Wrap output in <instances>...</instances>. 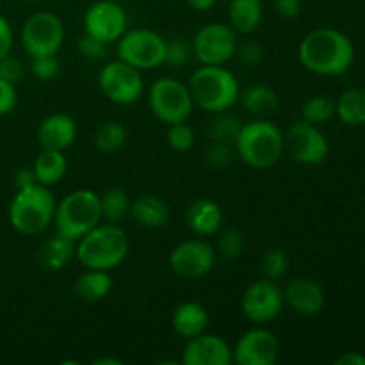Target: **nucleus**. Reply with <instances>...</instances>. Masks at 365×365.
I'll return each mask as SVG.
<instances>
[{"mask_svg": "<svg viewBox=\"0 0 365 365\" xmlns=\"http://www.w3.org/2000/svg\"><path fill=\"white\" fill-rule=\"evenodd\" d=\"M34 184H38V180H36V175L32 168H21V170H18L14 173V185H16V189L31 187Z\"/></svg>", "mask_w": 365, "mask_h": 365, "instance_id": "a18cd8bd", "label": "nucleus"}, {"mask_svg": "<svg viewBox=\"0 0 365 365\" xmlns=\"http://www.w3.org/2000/svg\"><path fill=\"white\" fill-rule=\"evenodd\" d=\"M148 106L153 116L166 125L187 121L195 109L187 86L171 77H160L153 82L148 91Z\"/></svg>", "mask_w": 365, "mask_h": 365, "instance_id": "0eeeda50", "label": "nucleus"}, {"mask_svg": "<svg viewBox=\"0 0 365 365\" xmlns=\"http://www.w3.org/2000/svg\"><path fill=\"white\" fill-rule=\"evenodd\" d=\"M21 46L31 57L56 56L64 39V25L53 13H34L21 27Z\"/></svg>", "mask_w": 365, "mask_h": 365, "instance_id": "1a4fd4ad", "label": "nucleus"}, {"mask_svg": "<svg viewBox=\"0 0 365 365\" xmlns=\"http://www.w3.org/2000/svg\"><path fill=\"white\" fill-rule=\"evenodd\" d=\"M13 29H11V24L7 21V18H4L0 14V59H4L6 56H9L11 48H13Z\"/></svg>", "mask_w": 365, "mask_h": 365, "instance_id": "37998d69", "label": "nucleus"}, {"mask_svg": "<svg viewBox=\"0 0 365 365\" xmlns=\"http://www.w3.org/2000/svg\"><path fill=\"white\" fill-rule=\"evenodd\" d=\"M280 106L277 91L271 86L255 84L242 93V107L253 116H269Z\"/></svg>", "mask_w": 365, "mask_h": 365, "instance_id": "cd10ccee", "label": "nucleus"}, {"mask_svg": "<svg viewBox=\"0 0 365 365\" xmlns=\"http://www.w3.org/2000/svg\"><path fill=\"white\" fill-rule=\"evenodd\" d=\"M93 364L95 365H121L123 362L118 359H109V356H107V359H96Z\"/></svg>", "mask_w": 365, "mask_h": 365, "instance_id": "09e8293b", "label": "nucleus"}, {"mask_svg": "<svg viewBox=\"0 0 365 365\" xmlns=\"http://www.w3.org/2000/svg\"><path fill=\"white\" fill-rule=\"evenodd\" d=\"M184 365H232V348L220 335L205 334L189 339L182 353Z\"/></svg>", "mask_w": 365, "mask_h": 365, "instance_id": "f3484780", "label": "nucleus"}, {"mask_svg": "<svg viewBox=\"0 0 365 365\" xmlns=\"http://www.w3.org/2000/svg\"><path fill=\"white\" fill-rule=\"evenodd\" d=\"M103 221L100 196L91 189H77L56 205L53 223L57 234L77 242Z\"/></svg>", "mask_w": 365, "mask_h": 365, "instance_id": "423d86ee", "label": "nucleus"}, {"mask_svg": "<svg viewBox=\"0 0 365 365\" xmlns=\"http://www.w3.org/2000/svg\"><path fill=\"white\" fill-rule=\"evenodd\" d=\"M32 170H34L38 184L45 185V187L59 184L68 170L66 155H64V152H59V150L41 148V152L34 159Z\"/></svg>", "mask_w": 365, "mask_h": 365, "instance_id": "393cba45", "label": "nucleus"}, {"mask_svg": "<svg viewBox=\"0 0 365 365\" xmlns=\"http://www.w3.org/2000/svg\"><path fill=\"white\" fill-rule=\"evenodd\" d=\"M285 152L302 166H317L324 163L330 152L323 132L305 120L294 121L284 135Z\"/></svg>", "mask_w": 365, "mask_h": 365, "instance_id": "f8f14e48", "label": "nucleus"}, {"mask_svg": "<svg viewBox=\"0 0 365 365\" xmlns=\"http://www.w3.org/2000/svg\"><path fill=\"white\" fill-rule=\"evenodd\" d=\"M27 2H39V0H27Z\"/></svg>", "mask_w": 365, "mask_h": 365, "instance_id": "8fccbe9b", "label": "nucleus"}, {"mask_svg": "<svg viewBox=\"0 0 365 365\" xmlns=\"http://www.w3.org/2000/svg\"><path fill=\"white\" fill-rule=\"evenodd\" d=\"M25 77V64L18 57L6 56L0 59V78L16 86Z\"/></svg>", "mask_w": 365, "mask_h": 365, "instance_id": "ea45409f", "label": "nucleus"}, {"mask_svg": "<svg viewBox=\"0 0 365 365\" xmlns=\"http://www.w3.org/2000/svg\"><path fill=\"white\" fill-rule=\"evenodd\" d=\"M166 39L150 29H135L125 32L118 39V59L130 66L143 70H153L164 64L166 57Z\"/></svg>", "mask_w": 365, "mask_h": 365, "instance_id": "6e6552de", "label": "nucleus"}, {"mask_svg": "<svg viewBox=\"0 0 365 365\" xmlns=\"http://www.w3.org/2000/svg\"><path fill=\"white\" fill-rule=\"evenodd\" d=\"M98 82L103 95L118 106L138 102L145 89L141 71L121 59L107 63L100 71Z\"/></svg>", "mask_w": 365, "mask_h": 365, "instance_id": "9b49d317", "label": "nucleus"}, {"mask_svg": "<svg viewBox=\"0 0 365 365\" xmlns=\"http://www.w3.org/2000/svg\"><path fill=\"white\" fill-rule=\"evenodd\" d=\"M335 364L337 365H365V356L360 355V353L349 351V353H346V355L339 356V359L335 360Z\"/></svg>", "mask_w": 365, "mask_h": 365, "instance_id": "49530a36", "label": "nucleus"}, {"mask_svg": "<svg viewBox=\"0 0 365 365\" xmlns=\"http://www.w3.org/2000/svg\"><path fill=\"white\" fill-rule=\"evenodd\" d=\"M235 146L228 145V143H220V141H210L209 148L205 150V163L209 164V168L214 170H221V168H227L228 164L234 159Z\"/></svg>", "mask_w": 365, "mask_h": 365, "instance_id": "e433bc0d", "label": "nucleus"}, {"mask_svg": "<svg viewBox=\"0 0 365 365\" xmlns=\"http://www.w3.org/2000/svg\"><path fill=\"white\" fill-rule=\"evenodd\" d=\"M196 134L192 130L191 125H187L185 121L180 123H173L168 128V145L171 150L178 153H185L195 146Z\"/></svg>", "mask_w": 365, "mask_h": 365, "instance_id": "72a5a7b5", "label": "nucleus"}, {"mask_svg": "<svg viewBox=\"0 0 365 365\" xmlns=\"http://www.w3.org/2000/svg\"><path fill=\"white\" fill-rule=\"evenodd\" d=\"M84 27L86 34L110 45L127 32V13L118 2L100 0L86 11Z\"/></svg>", "mask_w": 365, "mask_h": 365, "instance_id": "2eb2a0df", "label": "nucleus"}, {"mask_svg": "<svg viewBox=\"0 0 365 365\" xmlns=\"http://www.w3.org/2000/svg\"><path fill=\"white\" fill-rule=\"evenodd\" d=\"M284 302L299 316H317L324 309V291L316 280L307 277L292 278L284 291Z\"/></svg>", "mask_w": 365, "mask_h": 365, "instance_id": "a211bd4d", "label": "nucleus"}, {"mask_svg": "<svg viewBox=\"0 0 365 365\" xmlns=\"http://www.w3.org/2000/svg\"><path fill=\"white\" fill-rule=\"evenodd\" d=\"M235 56L239 57L242 64L246 66H257L259 63H262L264 59V48L260 43L257 41H245L241 45H237V52Z\"/></svg>", "mask_w": 365, "mask_h": 365, "instance_id": "a19ab883", "label": "nucleus"}, {"mask_svg": "<svg viewBox=\"0 0 365 365\" xmlns=\"http://www.w3.org/2000/svg\"><path fill=\"white\" fill-rule=\"evenodd\" d=\"M262 0H230L228 21L237 34H252L262 21Z\"/></svg>", "mask_w": 365, "mask_h": 365, "instance_id": "b1692460", "label": "nucleus"}, {"mask_svg": "<svg viewBox=\"0 0 365 365\" xmlns=\"http://www.w3.org/2000/svg\"><path fill=\"white\" fill-rule=\"evenodd\" d=\"M130 214L145 228H163L170 221V207L163 198L143 195L130 203Z\"/></svg>", "mask_w": 365, "mask_h": 365, "instance_id": "4be33fe9", "label": "nucleus"}, {"mask_svg": "<svg viewBox=\"0 0 365 365\" xmlns=\"http://www.w3.org/2000/svg\"><path fill=\"white\" fill-rule=\"evenodd\" d=\"M128 255V237L116 223H100L75 245V257L86 269L113 271Z\"/></svg>", "mask_w": 365, "mask_h": 365, "instance_id": "f03ea898", "label": "nucleus"}, {"mask_svg": "<svg viewBox=\"0 0 365 365\" xmlns=\"http://www.w3.org/2000/svg\"><path fill=\"white\" fill-rule=\"evenodd\" d=\"M107 43L100 41V39L93 38V36L84 34L78 38L77 41V48L78 53L86 59H91V61H100L107 56Z\"/></svg>", "mask_w": 365, "mask_h": 365, "instance_id": "58836bf2", "label": "nucleus"}, {"mask_svg": "<svg viewBox=\"0 0 365 365\" xmlns=\"http://www.w3.org/2000/svg\"><path fill=\"white\" fill-rule=\"evenodd\" d=\"M273 6L284 18H296L302 13V0H273Z\"/></svg>", "mask_w": 365, "mask_h": 365, "instance_id": "c03bdc74", "label": "nucleus"}, {"mask_svg": "<svg viewBox=\"0 0 365 365\" xmlns=\"http://www.w3.org/2000/svg\"><path fill=\"white\" fill-rule=\"evenodd\" d=\"M130 198L121 187H110L100 196L102 217L107 223H118L130 212Z\"/></svg>", "mask_w": 365, "mask_h": 365, "instance_id": "c756f323", "label": "nucleus"}, {"mask_svg": "<svg viewBox=\"0 0 365 365\" xmlns=\"http://www.w3.org/2000/svg\"><path fill=\"white\" fill-rule=\"evenodd\" d=\"M260 271L267 280H280L289 271V257L282 248L267 250L260 260Z\"/></svg>", "mask_w": 365, "mask_h": 365, "instance_id": "473e14b6", "label": "nucleus"}, {"mask_svg": "<svg viewBox=\"0 0 365 365\" xmlns=\"http://www.w3.org/2000/svg\"><path fill=\"white\" fill-rule=\"evenodd\" d=\"M75 245L77 242L64 235L57 234L46 239L38 250V260L46 271H61L71 262L75 257Z\"/></svg>", "mask_w": 365, "mask_h": 365, "instance_id": "5701e85b", "label": "nucleus"}, {"mask_svg": "<svg viewBox=\"0 0 365 365\" xmlns=\"http://www.w3.org/2000/svg\"><path fill=\"white\" fill-rule=\"evenodd\" d=\"M192 57V46L185 39H171L166 43V57H164V64H168L173 70L187 66L189 61Z\"/></svg>", "mask_w": 365, "mask_h": 365, "instance_id": "c9c22d12", "label": "nucleus"}, {"mask_svg": "<svg viewBox=\"0 0 365 365\" xmlns=\"http://www.w3.org/2000/svg\"><path fill=\"white\" fill-rule=\"evenodd\" d=\"M335 116V102L328 96H312L302 107V120L316 127L328 123Z\"/></svg>", "mask_w": 365, "mask_h": 365, "instance_id": "2f4dec72", "label": "nucleus"}, {"mask_svg": "<svg viewBox=\"0 0 365 365\" xmlns=\"http://www.w3.org/2000/svg\"><path fill=\"white\" fill-rule=\"evenodd\" d=\"M284 292L273 280L253 282L242 294V314L255 324L271 323L284 309Z\"/></svg>", "mask_w": 365, "mask_h": 365, "instance_id": "4468645a", "label": "nucleus"}, {"mask_svg": "<svg viewBox=\"0 0 365 365\" xmlns=\"http://www.w3.org/2000/svg\"><path fill=\"white\" fill-rule=\"evenodd\" d=\"M235 152L253 170H269L285 152L284 134L267 120H255L241 127L235 139Z\"/></svg>", "mask_w": 365, "mask_h": 365, "instance_id": "20e7f679", "label": "nucleus"}, {"mask_svg": "<svg viewBox=\"0 0 365 365\" xmlns=\"http://www.w3.org/2000/svg\"><path fill=\"white\" fill-rule=\"evenodd\" d=\"M189 91L196 107L210 114L223 113L235 106L241 89L235 75L225 66L202 64L189 78Z\"/></svg>", "mask_w": 365, "mask_h": 365, "instance_id": "7ed1b4c3", "label": "nucleus"}, {"mask_svg": "<svg viewBox=\"0 0 365 365\" xmlns=\"http://www.w3.org/2000/svg\"><path fill=\"white\" fill-rule=\"evenodd\" d=\"M335 114L349 127L365 125V88L348 89L335 102Z\"/></svg>", "mask_w": 365, "mask_h": 365, "instance_id": "bb28decb", "label": "nucleus"}, {"mask_svg": "<svg viewBox=\"0 0 365 365\" xmlns=\"http://www.w3.org/2000/svg\"><path fill=\"white\" fill-rule=\"evenodd\" d=\"M113 289V278L109 271L86 269L81 277L75 280L73 292L82 302L95 303L106 298Z\"/></svg>", "mask_w": 365, "mask_h": 365, "instance_id": "a878e982", "label": "nucleus"}, {"mask_svg": "<svg viewBox=\"0 0 365 365\" xmlns=\"http://www.w3.org/2000/svg\"><path fill=\"white\" fill-rule=\"evenodd\" d=\"M31 71L36 78H39V81H53L61 71L59 61H57L56 56L32 57Z\"/></svg>", "mask_w": 365, "mask_h": 365, "instance_id": "4c0bfd02", "label": "nucleus"}, {"mask_svg": "<svg viewBox=\"0 0 365 365\" xmlns=\"http://www.w3.org/2000/svg\"><path fill=\"white\" fill-rule=\"evenodd\" d=\"M16 86L0 78V116H6L16 106Z\"/></svg>", "mask_w": 365, "mask_h": 365, "instance_id": "79ce46f5", "label": "nucleus"}, {"mask_svg": "<svg viewBox=\"0 0 365 365\" xmlns=\"http://www.w3.org/2000/svg\"><path fill=\"white\" fill-rule=\"evenodd\" d=\"M245 250V237L237 228H227L221 232L220 241H217V252L221 259L235 260Z\"/></svg>", "mask_w": 365, "mask_h": 365, "instance_id": "f704fd0d", "label": "nucleus"}, {"mask_svg": "<svg viewBox=\"0 0 365 365\" xmlns=\"http://www.w3.org/2000/svg\"><path fill=\"white\" fill-rule=\"evenodd\" d=\"M299 61L309 71L323 77L346 73L355 61V46L344 32L323 27L309 32L299 43Z\"/></svg>", "mask_w": 365, "mask_h": 365, "instance_id": "f257e3e1", "label": "nucleus"}, {"mask_svg": "<svg viewBox=\"0 0 365 365\" xmlns=\"http://www.w3.org/2000/svg\"><path fill=\"white\" fill-rule=\"evenodd\" d=\"M127 128L118 121H106L95 134V148L102 153H116L127 143Z\"/></svg>", "mask_w": 365, "mask_h": 365, "instance_id": "7c9ffc66", "label": "nucleus"}, {"mask_svg": "<svg viewBox=\"0 0 365 365\" xmlns=\"http://www.w3.org/2000/svg\"><path fill=\"white\" fill-rule=\"evenodd\" d=\"M187 227L200 237L214 235L223 227V210L214 200L198 198L187 207Z\"/></svg>", "mask_w": 365, "mask_h": 365, "instance_id": "aec40b11", "label": "nucleus"}, {"mask_svg": "<svg viewBox=\"0 0 365 365\" xmlns=\"http://www.w3.org/2000/svg\"><path fill=\"white\" fill-rule=\"evenodd\" d=\"M189 7H192L195 11H200V13H205V11H210L214 6H216V0H185Z\"/></svg>", "mask_w": 365, "mask_h": 365, "instance_id": "de8ad7c7", "label": "nucleus"}, {"mask_svg": "<svg viewBox=\"0 0 365 365\" xmlns=\"http://www.w3.org/2000/svg\"><path fill=\"white\" fill-rule=\"evenodd\" d=\"M241 118L235 116V114H230L228 110H223V113L214 114L212 121H209L207 135H209L210 141L235 145V139H237L239 132H241Z\"/></svg>", "mask_w": 365, "mask_h": 365, "instance_id": "c85d7f7f", "label": "nucleus"}, {"mask_svg": "<svg viewBox=\"0 0 365 365\" xmlns=\"http://www.w3.org/2000/svg\"><path fill=\"white\" fill-rule=\"evenodd\" d=\"M173 330L175 334L180 335L182 339H189L202 335L209 327V314L200 303L185 302L178 305L173 312Z\"/></svg>", "mask_w": 365, "mask_h": 365, "instance_id": "412c9836", "label": "nucleus"}, {"mask_svg": "<svg viewBox=\"0 0 365 365\" xmlns=\"http://www.w3.org/2000/svg\"><path fill=\"white\" fill-rule=\"evenodd\" d=\"M237 32L225 24H209L192 38V57L200 64L225 66L237 52Z\"/></svg>", "mask_w": 365, "mask_h": 365, "instance_id": "9d476101", "label": "nucleus"}, {"mask_svg": "<svg viewBox=\"0 0 365 365\" xmlns=\"http://www.w3.org/2000/svg\"><path fill=\"white\" fill-rule=\"evenodd\" d=\"M168 264L177 277L185 280H198L210 273L216 264V252L209 242L189 239L171 250Z\"/></svg>", "mask_w": 365, "mask_h": 365, "instance_id": "ddd939ff", "label": "nucleus"}, {"mask_svg": "<svg viewBox=\"0 0 365 365\" xmlns=\"http://www.w3.org/2000/svg\"><path fill=\"white\" fill-rule=\"evenodd\" d=\"M75 139H77V123L68 114H50L38 128V143L43 150L64 152L73 145Z\"/></svg>", "mask_w": 365, "mask_h": 365, "instance_id": "6ab92c4d", "label": "nucleus"}, {"mask_svg": "<svg viewBox=\"0 0 365 365\" xmlns=\"http://www.w3.org/2000/svg\"><path fill=\"white\" fill-rule=\"evenodd\" d=\"M56 205V198L45 185L18 189L9 205L11 227L21 235L43 234L53 223Z\"/></svg>", "mask_w": 365, "mask_h": 365, "instance_id": "39448f33", "label": "nucleus"}, {"mask_svg": "<svg viewBox=\"0 0 365 365\" xmlns=\"http://www.w3.org/2000/svg\"><path fill=\"white\" fill-rule=\"evenodd\" d=\"M280 351L277 335L266 328H253L239 337L232 348L237 365H274Z\"/></svg>", "mask_w": 365, "mask_h": 365, "instance_id": "dca6fc26", "label": "nucleus"}]
</instances>
